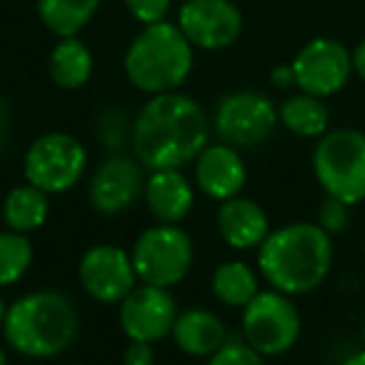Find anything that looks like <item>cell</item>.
I'll use <instances>...</instances> for the list:
<instances>
[{"instance_id": "1", "label": "cell", "mask_w": 365, "mask_h": 365, "mask_svg": "<svg viewBox=\"0 0 365 365\" xmlns=\"http://www.w3.org/2000/svg\"><path fill=\"white\" fill-rule=\"evenodd\" d=\"M210 118L203 106L185 93L150 96L133 118L130 150L145 170L193 165L210 143Z\"/></svg>"}, {"instance_id": "2", "label": "cell", "mask_w": 365, "mask_h": 365, "mask_svg": "<svg viewBox=\"0 0 365 365\" xmlns=\"http://www.w3.org/2000/svg\"><path fill=\"white\" fill-rule=\"evenodd\" d=\"M333 268V235L318 223L295 220L273 228L258 248V273L280 293L308 295L328 280Z\"/></svg>"}, {"instance_id": "3", "label": "cell", "mask_w": 365, "mask_h": 365, "mask_svg": "<svg viewBox=\"0 0 365 365\" xmlns=\"http://www.w3.org/2000/svg\"><path fill=\"white\" fill-rule=\"evenodd\" d=\"M3 343L28 360H53L68 353L81 333V315L66 293L31 290L8 303Z\"/></svg>"}, {"instance_id": "4", "label": "cell", "mask_w": 365, "mask_h": 365, "mask_svg": "<svg viewBox=\"0 0 365 365\" xmlns=\"http://www.w3.org/2000/svg\"><path fill=\"white\" fill-rule=\"evenodd\" d=\"M193 51L178 23L160 21L145 26L123 58L128 83L148 96L178 91L193 71Z\"/></svg>"}, {"instance_id": "5", "label": "cell", "mask_w": 365, "mask_h": 365, "mask_svg": "<svg viewBox=\"0 0 365 365\" xmlns=\"http://www.w3.org/2000/svg\"><path fill=\"white\" fill-rule=\"evenodd\" d=\"M313 175L325 195L358 205L365 200V133L358 128H330L310 155Z\"/></svg>"}, {"instance_id": "6", "label": "cell", "mask_w": 365, "mask_h": 365, "mask_svg": "<svg viewBox=\"0 0 365 365\" xmlns=\"http://www.w3.org/2000/svg\"><path fill=\"white\" fill-rule=\"evenodd\" d=\"M88 148L81 138L66 130L38 135L23 153V175L48 195L71 193L88 170Z\"/></svg>"}, {"instance_id": "7", "label": "cell", "mask_w": 365, "mask_h": 365, "mask_svg": "<svg viewBox=\"0 0 365 365\" xmlns=\"http://www.w3.org/2000/svg\"><path fill=\"white\" fill-rule=\"evenodd\" d=\"M130 258L140 283L173 288L188 278L195 263L193 235L180 225L155 223L135 238Z\"/></svg>"}, {"instance_id": "8", "label": "cell", "mask_w": 365, "mask_h": 365, "mask_svg": "<svg viewBox=\"0 0 365 365\" xmlns=\"http://www.w3.org/2000/svg\"><path fill=\"white\" fill-rule=\"evenodd\" d=\"M303 320L293 298L275 288L260 293L240 310V338L263 358H278L295 348Z\"/></svg>"}, {"instance_id": "9", "label": "cell", "mask_w": 365, "mask_h": 365, "mask_svg": "<svg viewBox=\"0 0 365 365\" xmlns=\"http://www.w3.org/2000/svg\"><path fill=\"white\" fill-rule=\"evenodd\" d=\"M278 106L265 93L235 91L215 103L210 125L220 143L238 148L240 153L258 148L278 128Z\"/></svg>"}, {"instance_id": "10", "label": "cell", "mask_w": 365, "mask_h": 365, "mask_svg": "<svg viewBox=\"0 0 365 365\" xmlns=\"http://www.w3.org/2000/svg\"><path fill=\"white\" fill-rule=\"evenodd\" d=\"M148 170L135 155L113 153L106 155L88 180V203L96 213L115 218L143 200Z\"/></svg>"}, {"instance_id": "11", "label": "cell", "mask_w": 365, "mask_h": 365, "mask_svg": "<svg viewBox=\"0 0 365 365\" xmlns=\"http://www.w3.org/2000/svg\"><path fill=\"white\" fill-rule=\"evenodd\" d=\"M78 283L96 303L118 305L140 280L130 250L115 243H96L78 260Z\"/></svg>"}, {"instance_id": "12", "label": "cell", "mask_w": 365, "mask_h": 365, "mask_svg": "<svg viewBox=\"0 0 365 365\" xmlns=\"http://www.w3.org/2000/svg\"><path fill=\"white\" fill-rule=\"evenodd\" d=\"M295 88L318 98L338 96L353 78V51L335 38H313L293 58Z\"/></svg>"}, {"instance_id": "13", "label": "cell", "mask_w": 365, "mask_h": 365, "mask_svg": "<svg viewBox=\"0 0 365 365\" xmlns=\"http://www.w3.org/2000/svg\"><path fill=\"white\" fill-rule=\"evenodd\" d=\"M178 300L170 288L138 283L125 298L118 303V323L128 340L158 343L168 338L178 318Z\"/></svg>"}, {"instance_id": "14", "label": "cell", "mask_w": 365, "mask_h": 365, "mask_svg": "<svg viewBox=\"0 0 365 365\" xmlns=\"http://www.w3.org/2000/svg\"><path fill=\"white\" fill-rule=\"evenodd\" d=\"M178 28L193 48L223 51L243 33V13L233 0H185L178 13Z\"/></svg>"}, {"instance_id": "15", "label": "cell", "mask_w": 365, "mask_h": 365, "mask_svg": "<svg viewBox=\"0 0 365 365\" xmlns=\"http://www.w3.org/2000/svg\"><path fill=\"white\" fill-rule=\"evenodd\" d=\"M193 182L198 193L215 203L243 195L245 182H248L243 153L228 143L210 140L193 160Z\"/></svg>"}, {"instance_id": "16", "label": "cell", "mask_w": 365, "mask_h": 365, "mask_svg": "<svg viewBox=\"0 0 365 365\" xmlns=\"http://www.w3.org/2000/svg\"><path fill=\"white\" fill-rule=\"evenodd\" d=\"M195 182L190 180L180 168H165V170H148L145 200L148 213L155 223L180 225L195 208Z\"/></svg>"}, {"instance_id": "17", "label": "cell", "mask_w": 365, "mask_h": 365, "mask_svg": "<svg viewBox=\"0 0 365 365\" xmlns=\"http://www.w3.org/2000/svg\"><path fill=\"white\" fill-rule=\"evenodd\" d=\"M215 230L220 240L233 250H258L268 238L270 218L265 208L253 198L235 195L218 203L215 210Z\"/></svg>"}, {"instance_id": "18", "label": "cell", "mask_w": 365, "mask_h": 365, "mask_svg": "<svg viewBox=\"0 0 365 365\" xmlns=\"http://www.w3.org/2000/svg\"><path fill=\"white\" fill-rule=\"evenodd\" d=\"M173 343L188 358H205L218 353L228 343V328L225 320L210 308H185L178 313L175 325L170 330Z\"/></svg>"}, {"instance_id": "19", "label": "cell", "mask_w": 365, "mask_h": 365, "mask_svg": "<svg viewBox=\"0 0 365 365\" xmlns=\"http://www.w3.org/2000/svg\"><path fill=\"white\" fill-rule=\"evenodd\" d=\"M48 215H51V195L31 185L28 180L21 185H13L3 198V208H0L3 225L23 235L41 230L48 223Z\"/></svg>"}, {"instance_id": "20", "label": "cell", "mask_w": 365, "mask_h": 365, "mask_svg": "<svg viewBox=\"0 0 365 365\" xmlns=\"http://www.w3.org/2000/svg\"><path fill=\"white\" fill-rule=\"evenodd\" d=\"M278 120L293 135L318 140L330 130V108L325 98L298 91L278 106Z\"/></svg>"}, {"instance_id": "21", "label": "cell", "mask_w": 365, "mask_h": 365, "mask_svg": "<svg viewBox=\"0 0 365 365\" xmlns=\"http://www.w3.org/2000/svg\"><path fill=\"white\" fill-rule=\"evenodd\" d=\"M258 275L245 260H225L210 273V293L225 308L243 310L260 293Z\"/></svg>"}, {"instance_id": "22", "label": "cell", "mask_w": 365, "mask_h": 365, "mask_svg": "<svg viewBox=\"0 0 365 365\" xmlns=\"http://www.w3.org/2000/svg\"><path fill=\"white\" fill-rule=\"evenodd\" d=\"M51 81L63 91H78L93 76V53L81 38H61L48 61Z\"/></svg>"}, {"instance_id": "23", "label": "cell", "mask_w": 365, "mask_h": 365, "mask_svg": "<svg viewBox=\"0 0 365 365\" xmlns=\"http://www.w3.org/2000/svg\"><path fill=\"white\" fill-rule=\"evenodd\" d=\"M101 0H38L43 26L58 38H73L93 21Z\"/></svg>"}, {"instance_id": "24", "label": "cell", "mask_w": 365, "mask_h": 365, "mask_svg": "<svg viewBox=\"0 0 365 365\" xmlns=\"http://www.w3.org/2000/svg\"><path fill=\"white\" fill-rule=\"evenodd\" d=\"M36 260L31 235L16 233V230H0V290L21 283Z\"/></svg>"}, {"instance_id": "25", "label": "cell", "mask_w": 365, "mask_h": 365, "mask_svg": "<svg viewBox=\"0 0 365 365\" xmlns=\"http://www.w3.org/2000/svg\"><path fill=\"white\" fill-rule=\"evenodd\" d=\"M96 140L108 155L125 153L133 143V118L120 106H108L96 115Z\"/></svg>"}, {"instance_id": "26", "label": "cell", "mask_w": 365, "mask_h": 365, "mask_svg": "<svg viewBox=\"0 0 365 365\" xmlns=\"http://www.w3.org/2000/svg\"><path fill=\"white\" fill-rule=\"evenodd\" d=\"M205 365H268V358L255 353L243 338H228V343L210 355Z\"/></svg>"}, {"instance_id": "27", "label": "cell", "mask_w": 365, "mask_h": 365, "mask_svg": "<svg viewBox=\"0 0 365 365\" xmlns=\"http://www.w3.org/2000/svg\"><path fill=\"white\" fill-rule=\"evenodd\" d=\"M315 223H318L328 235L343 233L350 223V205H345L343 200H338V198L325 195L323 203H320V208H318V220H315Z\"/></svg>"}, {"instance_id": "28", "label": "cell", "mask_w": 365, "mask_h": 365, "mask_svg": "<svg viewBox=\"0 0 365 365\" xmlns=\"http://www.w3.org/2000/svg\"><path fill=\"white\" fill-rule=\"evenodd\" d=\"M125 8L138 23L153 26V23L165 21L170 11V0H125Z\"/></svg>"}, {"instance_id": "29", "label": "cell", "mask_w": 365, "mask_h": 365, "mask_svg": "<svg viewBox=\"0 0 365 365\" xmlns=\"http://www.w3.org/2000/svg\"><path fill=\"white\" fill-rule=\"evenodd\" d=\"M123 365H155V343L128 340V348L123 353Z\"/></svg>"}, {"instance_id": "30", "label": "cell", "mask_w": 365, "mask_h": 365, "mask_svg": "<svg viewBox=\"0 0 365 365\" xmlns=\"http://www.w3.org/2000/svg\"><path fill=\"white\" fill-rule=\"evenodd\" d=\"M270 83H273L278 91H290L295 88V73H293V66L290 63H283V66H275L270 71Z\"/></svg>"}, {"instance_id": "31", "label": "cell", "mask_w": 365, "mask_h": 365, "mask_svg": "<svg viewBox=\"0 0 365 365\" xmlns=\"http://www.w3.org/2000/svg\"><path fill=\"white\" fill-rule=\"evenodd\" d=\"M11 120H13L11 106H8V101L0 98V153H3V148H6V143H8V135H11Z\"/></svg>"}, {"instance_id": "32", "label": "cell", "mask_w": 365, "mask_h": 365, "mask_svg": "<svg viewBox=\"0 0 365 365\" xmlns=\"http://www.w3.org/2000/svg\"><path fill=\"white\" fill-rule=\"evenodd\" d=\"M353 73L360 81H365V41H360L353 51Z\"/></svg>"}, {"instance_id": "33", "label": "cell", "mask_w": 365, "mask_h": 365, "mask_svg": "<svg viewBox=\"0 0 365 365\" xmlns=\"http://www.w3.org/2000/svg\"><path fill=\"white\" fill-rule=\"evenodd\" d=\"M340 365H365V350H355Z\"/></svg>"}, {"instance_id": "34", "label": "cell", "mask_w": 365, "mask_h": 365, "mask_svg": "<svg viewBox=\"0 0 365 365\" xmlns=\"http://www.w3.org/2000/svg\"><path fill=\"white\" fill-rule=\"evenodd\" d=\"M6 313H8V303H6V298L0 295V328H3V320H6Z\"/></svg>"}, {"instance_id": "35", "label": "cell", "mask_w": 365, "mask_h": 365, "mask_svg": "<svg viewBox=\"0 0 365 365\" xmlns=\"http://www.w3.org/2000/svg\"><path fill=\"white\" fill-rule=\"evenodd\" d=\"M0 365H8V345L0 343Z\"/></svg>"}, {"instance_id": "36", "label": "cell", "mask_w": 365, "mask_h": 365, "mask_svg": "<svg viewBox=\"0 0 365 365\" xmlns=\"http://www.w3.org/2000/svg\"><path fill=\"white\" fill-rule=\"evenodd\" d=\"M363 340H365V320H363Z\"/></svg>"}, {"instance_id": "37", "label": "cell", "mask_w": 365, "mask_h": 365, "mask_svg": "<svg viewBox=\"0 0 365 365\" xmlns=\"http://www.w3.org/2000/svg\"><path fill=\"white\" fill-rule=\"evenodd\" d=\"M73 365H88V363H73Z\"/></svg>"}]
</instances>
